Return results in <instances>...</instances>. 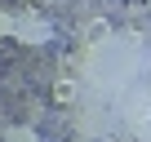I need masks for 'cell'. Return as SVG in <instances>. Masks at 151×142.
<instances>
[{
  "label": "cell",
  "mask_w": 151,
  "mask_h": 142,
  "mask_svg": "<svg viewBox=\"0 0 151 142\" xmlns=\"http://www.w3.org/2000/svg\"><path fill=\"white\" fill-rule=\"evenodd\" d=\"M14 27H18V14L0 9V36H9V40H14Z\"/></svg>",
  "instance_id": "cell-3"
},
{
  "label": "cell",
  "mask_w": 151,
  "mask_h": 142,
  "mask_svg": "<svg viewBox=\"0 0 151 142\" xmlns=\"http://www.w3.org/2000/svg\"><path fill=\"white\" fill-rule=\"evenodd\" d=\"M14 40H22V44H49V40H53V27H49L36 9H22V14H18V27H14Z\"/></svg>",
  "instance_id": "cell-1"
},
{
  "label": "cell",
  "mask_w": 151,
  "mask_h": 142,
  "mask_svg": "<svg viewBox=\"0 0 151 142\" xmlns=\"http://www.w3.org/2000/svg\"><path fill=\"white\" fill-rule=\"evenodd\" d=\"M5 142H40V133L27 129V124H9L5 129Z\"/></svg>",
  "instance_id": "cell-2"
}]
</instances>
